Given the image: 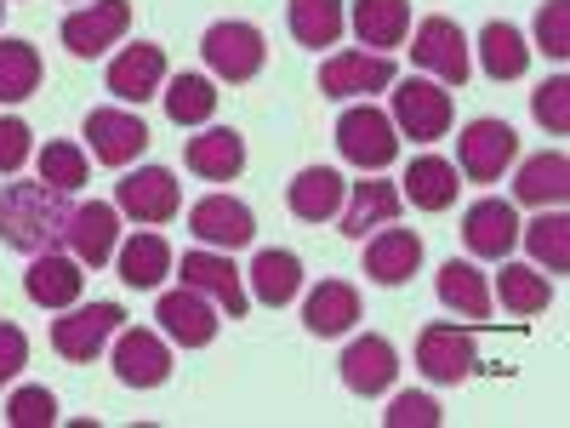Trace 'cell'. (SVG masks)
<instances>
[{"label":"cell","instance_id":"obj_1","mask_svg":"<svg viewBox=\"0 0 570 428\" xmlns=\"http://www.w3.org/2000/svg\"><path fill=\"white\" fill-rule=\"evenodd\" d=\"M69 217H75V206L52 183H7L0 188V241L23 257L69 246Z\"/></svg>","mask_w":570,"mask_h":428},{"label":"cell","instance_id":"obj_2","mask_svg":"<svg viewBox=\"0 0 570 428\" xmlns=\"http://www.w3.org/2000/svg\"><path fill=\"white\" fill-rule=\"evenodd\" d=\"M200 52H206V69L228 86H246L263 75L268 64V46H263V29L257 23H240V18H228V23H212L206 40H200Z\"/></svg>","mask_w":570,"mask_h":428},{"label":"cell","instance_id":"obj_3","mask_svg":"<svg viewBox=\"0 0 570 428\" xmlns=\"http://www.w3.org/2000/svg\"><path fill=\"white\" fill-rule=\"evenodd\" d=\"M337 149H343V160L360 166V172H383V166H394V155H400V132H394V120H389L383 109L354 104V109H343V120H337Z\"/></svg>","mask_w":570,"mask_h":428},{"label":"cell","instance_id":"obj_4","mask_svg":"<svg viewBox=\"0 0 570 428\" xmlns=\"http://www.w3.org/2000/svg\"><path fill=\"white\" fill-rule=\"evenodd\" d=\"M126 309L120 303H91V309H63V320H52V349L63 360H98L109 349V338L120 331Z\"/></svg>","mask_w":570,"mask_h":428},{"label":"cell","instance_id":"obj_5","mask_svg":"<svg viewBox=\"0 0 570 428\" xmlns=\"http://www.w3.org/2000/svg\"><path fill=\"white\" fill-rule=\"evenodd\" d=\"M519 155V137L508 120H468V132L456 137V166L473 183H497Z\"/></svg>","mask_w":570,"mask_h":428},{"label":"cell","instance_id":"obj_6","mask_svg":"<svg viewBox=\"0 0 570 428\" xmlns=\"http://www.w3.org/2000/svg\"><path fill=\"white\" fill-rule=\"evenodd\" d=\"M394 132H405L411 143H434L451 132V91L440 80H405L394 91Z\"/></svg>","mask_w":570,"mask_h":428},{"label":"cell","instance_id":"obj_7","mask_svg":"<svg viewBox=\"0 0 570 428\" xmlns=\"http://www.w3.org/2000/svg\"><path fill=\"white\" fill-rule=\"evenodd\" d=\"M177 206H183V195H177V177L166 166H137L115 188V212H126L131 223H171Z\"/></svg>","mask_w":570,"mask_h":428},{"label":"cell","instance_id":"obj_8","mask_svg":"<svg viewBox=\"0 0 570 428\" xmlns=\"http://www.w3.org/2000/svg\"><path fill=\"white\" fill-rule=\"evenodd\" d=\"M188 234H195L200 246H223V252H240L252 246V234H257V217L246 201H234V195H206L188 206Z\"/></svg>","mask_w":570,"mask_h":428},{"label":"cell","instance_id":"obj_9","mask_svg":"<svg viewBox=\"0 0 570 428\" xmlns=\"http://www.w3.org/2000/svg\"><path fill=\"white\" fill-rule=\"evenodd\" d=\"M411 64L428 69V75H440V86H462L468 80V40L451 18H422L416 23V40H411Z\"/></svg>","mask_w":570,"mask_h":428},{"label":"cell","instance_id":"obj_10","mask_svg":"<svg viewBox=\"0 0 570 428\" xmlns=\"http://www.w3.org/2000/svg\"><path fill=\"white\" fill-rule=\"evenodd\" d=\"M416 366H422L428 383H468L473 366H480V354H473L468 331H456V325H422Z\"/></svg>","mask_w":570,"mask_h":428},{"label":"cell","instance_id":"obj_11","mask_svg":"<svg viewBox=\"0 0 570 428\" xmlns=\"http://www.w3.org/2000/svg\"><path fill=\"white\" fill-rule=\"evenodd\" d=\"M394 377H400V354H394L389 338H376V331H365V338H354L343 349V383H348V395L376 400V395L394 389Z\"/></svg>","mask_w":570,"mask_h":428},{"label":"cell","instance_id":"obj_12","mask_svg":"<svg viewBox=\"0 0 570 428\" xmlns=\"http://www.w3.org/2000/svg\"><path fill=\"white\" fill-rule=\"evenodd\" d=\"M126 29H131V7H126V0H91V7L63 18V46L75 58H98Z\"/></svg>","mask_w":570,"mask_h":428},{"label":"cell","instance_id":"obj_13","mask_svg":"<svg viewBox=\"0 0 570 428\" xmlns=\"http://www.w3.org/2000/svg\"><path fill=\"white\" fill-rule=\"evenodd\" d=\"M155 320L166 325V338L171 343H183V349H206L212 338H217V303L206 298V292H195V285H183V292H166L160 303H155Z\"/></svg>","mask_w":570,"mask_h":428},{"label":"cell","instance_id":"obj_14","mask_svg":"<svg viewBox=\"0 0 570 428\" xmlns=\"http://www.w3.org/2000/svg\"><path fill=\"white\" fill-rule=\"evenodd\" d=\"M394 86V58L389 52H337L320 69L325 98H371V91Z\"/></svg>","mask_w":570,"mask_h":428},{"label":"cell","instance_id":"obj_15","mask_svg":"<svg viewBox=\"0 0 570 428\" xmlns=\"http://www.w3.org/2000/svg\"><path fill=\"white\" fill-rule=\"evenodd\" d=\"M400 206H405V195H400V183H389V177H360V183H348V195H343V234L348 241H365V228H383V223H394L400 217Z\"/></svg>","mask_w":570,"mask_h":428},{"label":"cell","instance_id":"obj_16","mask_svg":"<svg viewBox=\"0 0 570 428\" xmlns=\"http://www.w3.org/2000/svg\"><path fill=\"white\" fill-rule=\"evenodd\" d=\"M86 137H91V155H98L104 166H131L142 149H149V126H142L131 109H91Z\"/></svg>","mask_w":570,"mask_h":428},{"label":"cell","instance_id":"obj_17","mask_svg":"<svg viewBox=\"0 0 570 428\" xmlns=\"http://www.w3.org/2000/svg\"><path fill=\"white\" fill-rule=\"evenodd\" d=\"M462 241H468L473 257L502 263V257L519 246V217H513V206L497 201V195H491V201H473L468 217H462Z\"/></svg>","mask_w":570,"mask_h":428},{"label":"cell","instance_id":"obj_18","mask_svg":"<svg viewBox=\"0 0 570 428\" xmlns=\"http://www.w3.org/2000/svg\"><path fill=\"white\" fill-rule=\"evenodd\" d=\"M183 285L206 292L228 320H246V309H252L246 285H240V269H234L228 257H217V252H188V257H183Z\"/></svg>","mask_w":570,"mask_h":428},{"label":"cell","instance_id":"obj_19","mask_svg":"<svg viewBox=\"0 0 570 428\" xmlns=\"http://www.w3.org/2000/svg\"><path fill=\"white\" fill-rule=\"evenodd\" d=\"M115 377L126 389H160L166 377H171V349L155 338V331H120V343H115Z\"/></svg>","mask_w":570,"mask_h":428},{"label":"cell","instance_id":"obj_20","mask_svg":"<svg viewBox=\"0 0 570 428\" xmlns=\"http://www.w3.org/2000/svg\"><path fill=\"white\" fill-rule=\"evenodd\" d=\"M80 285H86L80 257H63V252L29 257V274H23L29 303H40V309H75V303H80Z\"/></svg>","mask_w":570,"mask_h":428},{"label":"cell","instance_id":"obj_21","mask_svg":"<svg viewBox=\"0 0 570 428\" xmlns=\"http://www.w3.org/2000/svg\"><path fill=\"white\" fill-rule=\"evenodd\" d=\"M160 86H166V52H160V46H149V40L126 46V52L109 64V91H115L120 104H149Z\"/></svg>","mask_w":570,"mask_h":428},{"label":"cell","instance_id":"obj_22","mask_svg":"<svg viewBox=\"0 0 570 428\" xmlns=\"http://www.w3.org/2000/svg\"><path fill=\"white\" fill-rule=\"evenodd\" d=\"M188 172L195 177H212V183H228L246 172V137L234 126H206L200 137H188Z\"/></svg>","mask_w":570,"mask_h":428},{"label":"cell","instance_id":"obj_23","mask_svg":"<svg viewBox=\"0 0 570 428\" xmlns=\"http://www.w3.org/2000/svg\"><path fill=\"white\" fill-rule=\"evenodd\" d=\"M115 241H120V212L91 201V206H75L69 217V246L80 257V269H104L115 257Z\"/></svg>","mask_w":570,"mask_h":428},{"label":"cell","instance_id":"obj_24","mask_svg":"<svg viewBox=\"0 0 570 428\" xmlns=\"http://www.w3.org/2000/svg\"><path fill=\"white\" fill-rule=\"evenodd\" d=\"M360 320V292L348 280H320L308 303H303V325L314 331V338H343V331Z\"/></svg>","mask_w":570,"mask_h":428},{"label":"cell","instance_id":"obj_25","mask_svg":"<svg viewBox=\"0 0 570 428\" xmlns=\"http://www.w3.org/2000/svg\"><path fill=\"white\" fill-rule=\"evenodd\" d=\"M513 195L525 201V206H564L570 201V160L559 155V149H542V155H531L525 166H519V177H513Z\"/></svg>","mask_w":570,"mask_h":428},{"label":"cell","instance_id":"obj_26","mask_svg":"<svg viewBox=\"0 0 570 428\" xmlns=\"http://www.w3.org/2000/svg\"><path fill=\"white\" fill-rule=\"evenodd\" d=\"M416 269H422V241H416L411 228H383L365 246V274L376 285H405Z\"/></svg>","mask_w":570,"mask_h":428},{"label":"cell","instance_id":"obj_27","mask_svg":"<svg viewBox=\"0 0 570 428\" xmlns=\"http://www.w3.org/2000/svg\"><path fill=\"white\" fill-rule=\"evenodd\" d=\"M343 195H348V183L331 172V166H308V172H297L292 177V217H303V223H325V217H337L343 212Z\"/></svg>","mask_w":570,"mask_h":428},{"label":"cell","instance_id":"obj_28","mask_svg":"<svg viewBox=\"0 0 570 428\" xmlns=\"http://www.w3.org/2000/svg\"><path fill=\"white\" fill-rule=\"evenodd\" d=\"M456 188H462V183H456V166H451V160L422 155V160H411L400 195H405L416 212H445V206H456Z\"/></svg>","mask_w":570,"mask_h":428},{"label":"cell","instance_id":"obj_29","mask_svg":"<svg viewBox=\"0 0 570 428\" xmlns=\"http://www.w3.org/2000/svg\"><path fill=\"white\" fill-rule=\"evenodd\" d=\"M354 35L360 46H376L389 52L411 35V0H354Z\"/></svg>","mask_w":570,"mask_h":428},{"label":"cell","instance_id":"obj_30","mask_svg":"<svg viewBox=\"0 0 570 428\" xmlns=\"http://www.w3.org/2000/svg\"><path fill=\"white\" fill-rule=\"evenodd\" d=\"M115 257H120V280L131 285V292H155V285L171 274V246L160 241V234H131Z\"/></svg>","mask_w":570,"mask_h":428},{"label":"cell","instance_id":"obj_31","mask_svg":"<svg viewBox=\"0 0 570 428\" xmlns=\"http://www.w3.org/2000/svg\"><path fill=\"white\" fill-rule=\"evenodd\" d=\"M252 292H257V303L285 309V303L303 292V257H297V252H257V263H252Z\"/></svg>","mask_w":570,"mask_h":428},{"label":"cell","instance_id":"obj_32","mask_svg":"<svg viewBox=\"0 0 570 428\" xmlns=\"http://www.w3.org/2000/svg\"><path fill=\"white\" fill-rule=\"evenodd\" d=\"M440 303L451 309V314H462V320H485L491 314V280L473 269V263H445L440 269Z\"/></svg>","mask_w":570,"mask_h":428},{"label":"cell","instance_id":"obj_33","mask_svg":"<svg viewBox=\"0 0 570 428\" xmlns=\"http://www.w3.org/2000/svg\"><path fill=\"white\" fill-rule=\"evenodd\" d=\"M525 64H531L525 35H519L513 23H485V35H480V69L491 80H519V75H525Z\"/></svg>","mask_w":570,"mask_h":428},{"label":"cell","instance_id":"obj_34","mask_svg":"<svg viewBox=\"0 0 570 428\" xmlns=\"http://www.w3.org/2000/svg\"><path fill=\"white\" fill-rule=\"evenodd\" d=\"M40 52L29 40H0V104H23L40 91Z\"/></svg>","mask_w":570,"mask_h":428},{"label":"cell","instance_id":"obj_35","mask_svg":"<svg viewBox=\"0 0 570 428\" xmlns=\"http://www.w3.org/2000/svg\"><path fill=\"white\" fill-rule=\"evenodd\" d=\"M160 98H166L171 126H206V120L217 115V86H212L206 75H177Z\"/></svg>","mask_w":570,"mask_h":428},{"label":"cell","instance_id":"obj_36","mask_svg":"<svg viewBox=\"0 0 570 428\" xmlns=\"http://www.w3.org/2000/svg\"><path fill=\"white\" fill-rule=\"evenodd\" d=\"M497 298H502L508 314H542V309L553 303V285H548V274H537V269H525V263H502Z\"/></svg>","mask_w":570,"mask_h":428},{"label":"cell","instance_id":"obj_37","mask_svg":"<svg viewBox=\"0 0 570 428\" xmlns=\"http://www.w3.org/2000/svg\"><path fill=\"white\" fill-rule=\"evenodd\" d=\"M343 23H348L343 0H292V35L303 46H314V52H320V46H337Z\"/></svg>","mask_w":570,"mask_h":428},{"label":"cell","instance_id":"obj_38","mask_svg":"<svg viewBox=\"0 0 570 428\" xmlns=\"http://www.w3.org/2000/svg\"><path fill=\"white\" fill-rule=\"evenodd\" d=\"M519 241H525V246H531V257H537V263H548L553 274H564V269H570V217H564L559 206H553V212L542 206V217H537L531 228H519Z\"/></svg>","mask_w":570,"mask_h":428},{"label":"cell","instance_id":"obj_39","mask_svg":"<svg viewBox=\"0 0 570 428\" xmlns=\"http://www.w3.org/2000/svg\"><path fill=\"white\" fill-rule=\"evenodd\" d=\"M40 183L63 188V195L86 188V149H80V143H46V149H40Z\"/></svg>","mask_w":570,"mask_h":428},{"label":"cell","instance_id":"obj_40","mask_svg":"<svg viewBox=\"0 0 570 428\" xmlns=\"http://www.w3.org/2000/svg\"><path fill=\"white\" fill-rule=\"evenodd\" d=\"M7 422H12V428H52V422H58L52 389H18V395L7 400Z\"/></svg>","mask_w":570,"mask_h":428},{"label":"cell","instance_id":"obj_41","mask_svg":"<svg viewBox=\"0 0 570 428\" xmlns=\"http://www.w3.org/2000/svg\"><path fill=\"white\" fill-rule=\"evenodd\" d=\"M537 46L548 58H570V0H548L537 18Z\"/></svg>","mask_w":570,"mask_h":428},{"label":"cell","instance_id":"obj_42","mask_svg":"<svg viewBox=\"0 0 570 428\" xmlns=\"http://www.w3.org/2000/svg\"><path fill=\"white\" fill-rule=\"evenodd\" d=\"M531 109H537V120H542L548 132H570V80H564V75L548 80L537 98H531Z\"/></svg>","mask_w":570,"mask_h":428},{"label":"cell","instance_id":"obj_43","mask_svg":"<svg viewBox=\"0 0 570 428\" xmlns=\"http://www.w3.org/2000/svg\"><path fill=\"white\" fill-rule=\"evenodd\" d=\"M35 132H29V120H0V177H12L29 155H35V143H29Z\"/></svg>","mask_w":570,"mask_h":428},{"label":"cell","instance_id":"obj_44","mask_svg":"<svg viewBox=\"0 0 570 428\" xmlns=\"http://www.w3.org/2000/svg\"><path fill=\"white\" fill-rule=\"evenodd\" d=\"M383 422H389V428H411V422H416V428H434V422H440V406L428 400V395H400V400L383 411Z\"/></svg>","mask_w":570,"mask_h":428},{"label":"cell","instance_id":"obj_45","mask_svg":"<svg viewBox=\"0 0 570 428\" xmlns=\"http://www.w3.org/2000/svg\"><path fill=\"white\" fill-rule=\"evenodd\" d=\"M23 366H29V338L12 320H0V383H12Z\"/></svg>","mask_w":570,"mask_h":428},{"label":"cell","instance_id":"obj_46","mask_svg":"<svg viewBox=\"0 0 570 428\" xmlns=\"http://www.w3.org/2000/svg\"><path fill=\"white\" fill-rule=\"evenodd\" d=\"M0 12H7V0H0Z\"/></svg>","mask_w":570,"mask_h":428}]
</instances>
